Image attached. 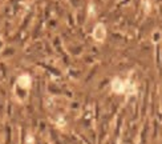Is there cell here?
<instances>
[{
	"instance_id": "3",
	"label": "cell",
	"mask_w": 162,
	"mask_h": 144,
	"mask_svg": "<svg viewBox=\"0 0 162 144\" xmlns=\"http://www.w3.org/2000/svg\"><path fill=\"white\" fill-rule=\"evenodd\" d=\"M31 81H32V79H31V76L28 74H23L19 76L17 79V84L21 87V88H24V89H28L29 87H31Z\"/></svg>"
},
{
	"instance_id": "1",
	"label": "cell",
	"mask_w": 162,
	"mask_h": 144,
	"mask_svg": "<svg viewBox=\"0 0 162 144\" xmlns=\"http://www.w3.org/2000/svg\"><path fill=\"white\" fill-rule=\"evenodd\" d=\"M112 89L116 93H125L128 92L129 95H134L136 93V88H134V85H130L126 81L121 80V79L116 78L113 81H112Z\"/></svg>"
},
{
	"instance_id": "2",
	"label": "cell",
	"mask_w": 162,
	"mask_h": 144,
	"mask_svg": "<svg viewBox=\"0 0 162 144\" xmlns=\"http://www.w3.org/2000/svg\"><path fill=\"white\" fill-rule=\"evenodd\" d=\"M93 37L96 41H104L105 40V36H106V29H105V25L104 24H97L93 29Z\"/></svg>"
}]
</instances>
